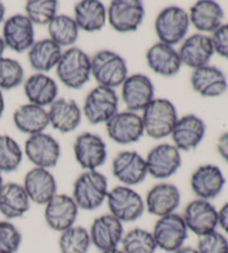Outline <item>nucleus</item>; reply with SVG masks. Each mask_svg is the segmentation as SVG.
<instances>
[{
	"mask_svg": "<svg viewBox=\"0 0 228 253\" xmlns=\"http://www.w3.org/2000/svg\"><path fill=\"white\" fill-rule=\"evenodd\" d=\"M108 180L98 171H85L76 178L73 187V199L79 210H97L107 200Z\"/></svg>",
	"mask_w": 228,
	"mask_h": 253,
	"instance_id": "nucleus-1",
	"label": "nucleus"
},
{
	"mask_svg": "<svg viewBox=\"0 0 228 253\" xmlns=\"http://www.w3.org/2000/svg\"><path fill=\"white\" fill-rule=\"evenodd\" d=\"M144 132L154 139L170 136L178 120L177 110L169 99L155 98L143 111Z\"/></svg>",
	"mask_w": 228,
	"mask_h": 253,
	"instance_id": "nucleus-2",
	"label": "nucleus"
},
{
	"mask_svg": "<svg viewBox=\"0 0 228 253\" xmlns=\"http://www.w3.org/2000/svg\"><path fill=\"white\" fill-rule=\"evenodd\" d=\"M56 74L66 87L79 89L90 80V57L80 48L70 47L63 51Z\"/></svg>",
	"mask_w": 228,
	"mask_h": 253,
	"instance_id": "nucleus-3",
	"label": "nucleus"
},
{
	"mask_svg": "<svg viewBox=\"0 0 228 253\" xmlns=\"http://www.w3.org/2000/svg\"><path fill=\"white\" fill-rule=\"evenodd\" d=\"M90 67L91 76L98 83V86L115 89L128 77L126 60L113 50L104 49L96 53L90 58Z\"/></svg>",
	"mask_w": 228,
	"mask_h": 253,
	"instance_id": "nucleus-4",
	"label": "nucleus"
},
{
	"mask_svg": "<svg viewBox=\"0 0 228 253\" xmlns=\"http://www.w3.org/2000/svg\"><path fill=\"white\" fill-rule=\"evenodd\" d=\"M106 202L109 213L121 223L137 221L146 210L142 195L126 185H117L109 190Z\"/></svg>",
	"mask_w": 228,
	"mask_h": 253,
	"instance_id": "nucleus-5",
	"label": "nucleus"
},
{
	"mask_svg": "<svg viewBox=\"0 0 228 253\" xmlns=\"http://www.w3.org/2000/svg\"><path fill=\"white\" fill-rule=\"evenodd\" d=\"M188 12L178 6L164 8L155 19V33L160 42L170 46L183 42L190 28Z\"/></svg>",
	"mask_w": 228,
	"mask_h": 253,
	"instance_id": "nucleus-6",
	"label": "nucleus"
},
{
	"mask_svg": "<svg viewBox=\"0 0 228 253\" xmlns=\"http://www.w3.org/2000/svg\"><path fill=\"white\" fill-rule=\"evenodd\" d=\"M119 98L115 89L96 86L86 96L82 113L90 124H106L118 113Z\"/></svg>",
	"mask_w": 228,
	"mask_h": 253,
	"instance_id": "nucleus-7",
	"label": "nucleus"
},
{
	"mask_svg": "<svg viewBox=\"0 0 228 253\" xmlns=\"http://www.w3.org/2000/svg\"><path fill=\"white\" fill-rule=\"evenodd\" d=\"M188 231L183 216L177 213L158 217L152 231L157 249L173 253L184 247L188 238Z\"/></svg>",
	"mask_w": 228,
	"mask_h": 253,
	"instance_id": "nucleus-8",
	"label": "nucleus"
},
{
	"mask_svg": "<svg viewBox=\"0 0 228 253\" xmlns=\"http://www.w3.org/2000/svg\"><path fill=\"white\" fill-rule=\"evenodd\" d=\"M145 18V7L139 0H114L107 9V20L118 33L136 32Z\"/></svg>",
	"mask_w": 228,
	"mask_h": 253,
	"instance_id": "nucleus-9",
	"label": "nucleus"
},
{
	"mask_svg": "<svg viewBox=\"0 0 228 253\" xmlns=\"http://www.w3.org/2000/svg\"><path fill=\"white\" fill-rule=\"evenodd\" d=\"M74 155L85 171H97L107 160V145L97 134L81 133L74 143Z\"/></svg>",
	"mask_w": 228,
	"mask_h": 253,
	"instance_id": "nucleus-10",
	"label": "nucleus"
},
{
	"mask_svg": "<svg viewBox=\"0 0 228 253\" xmlns=\"http://www.w3.org/2000/svg\"><path fill=\"white\" fill-rule=\"evenodd\" d=\"M25 154L35 168L49 169L58 164L61 147L54 136L43 132L28 137L25 143Z\"/></svg>",
	"mask_w": 228,
	"mask_h": 253,
	"instance_id": "nucleus-11",
	"label": "nucleus"
},
{
	"mask_svg": "<svg viewBox=\"0 0 228 253\" xmlns=\"http://www.w3.org/2000/svg\"><path fill=\"white\" fill-rule=\"evenodd\" d=\"M148 175L157 180L172 177L182 167V155L178 148L172 144L163 143L152 147L146 156Z\"/></svg>",
	"mask_w": 228,
	"mask_h": 253,
	"instance_id": "nucleus-12",
	"label": "nucleus"
},
{
	"mask_svg": "<svg viewBox=\"0 0 228 253\" xmlns=\"http://www.w3.org/2000/svg\"><path fill=\"white\" fill-rule=\"evenodd\" d=\"M182 216L188 231L198 238L213 232L218 226V210L210 201L200 199L190 201Z\"/></svg>",
	"mask_w": 228,
	"mask_h": 253,
	"instance_id": "nucleus-13",
	"label": "nucleus"
},
{
	"mask_svg": "<svg viewBox=\"0 0 228 253\" xmlns=\"http://www.w3.org/2000/svg\"><path fill=\"white\" fill-rule=\"evenodd\" d=\"M121 99L127 111H144L155 99V87L144 74L128 75L121 85Z\"/></svg>",
	"mask_w": 228,
	"mask_h": 253,
	"instance_id": "nucleus-14",
	"label": "nucleus"
},
{
	"mask_svg": "<svg viewBox=\"0 0 228 253\" xmlns=\"http://www.w3.org/2000/svg\"><path fill=\"white\" fill-rule=\"evenodd\" d=\"M79 213L73 196L57 193L45 206L43 216L47 225L56 232H64L76 223Z\"/></svg>",
	"mask_w": 228,
	"mask_h": 253,
	"instance_id": "nucleus-15",
	"label": "nucleus"
},
{
	"mask_svg": "<svg viewBox=\"0 0 228 253\" xmlns=\"http://www.w3.org/2000/svg\"><path fill=\"white\" fill-rule=\"evenodd\" d=\"M109 138L120 145L138 142L145 134L143 120L138 113L118 112L106 123Z\"/></svg>",
	"mask_w": 228,
	"mask_h": 253,
	"instance_id": "nucleus-16",
	"label": "nucleus"
},
{
	"mask_svg": "<svg viewBox=\"0 0 228 253\" xmlns=\"http://www.w3.org/2000/svg\"><path fill=\"white\" fill-rule=\"evenodd\" d=\"M1 38L7 48L25 53L35 43V27L26 15H12L3 23Z\"/></svg>",
	"mask_w": 228,
	"mask_h": 253,
	"instance_id": "nucleus-17",
	"label": "nucleus"
},
{
	"mask_svg": "<svg viewBox=\"0 0 228 253\" xmlns=\"http://www.w3.org/2000/svg\"><path fill=\"white\" fill-rule=\"evenodd\" d=\"M88 231L91 244L100 252L119 247L125 234L124 223L111 213L96 217Z\"/></svg>",
	"mask_w": 228,
	"mask_h": 253,
	"instance_id": "nucleus-18",
	"label": "nucleus"
},
{
	"mask_svg": "<svg viewBox=\"0 0 228 253\" xmlns=\"http://www.w3.org/2000/svg\"><path fill=\"white\" fill-rule=\"evenodd\" d=\"M226 178L217 165H200L190 176V189L197 199L212 201L222 193Z\"/></svg>",
	"mask_w": 228,
	"mask_h": 253,
	"instance_id": "nucleus-19",
	"label": "nucleus"
},
{
	"mask_svg": "<svg viewBox=\"0 0 228 253\" xmlns=\"http://www.w3.org/2000/svg\"><path fill=\"white\" fill-rule=\"evenodd\" d=\"M113 174L121 185H138L148 175L146 161L136 151H122L113 161Z\"/></svg>",
	"mask_w": 228,
	"mask_h": 253,
	"instance_id": "nucleus-20",
	"label": "nucleus"
},
{
	"mask_svg": "<svg viewBox=\"0 0 228 253\" xmlns=\"http://www.w3.org/2000/svg\"><path fill=\"white\" fill-rule=\"evenodd\" d=\"M145 209L148 213L157 217L166 216L176 213L181 206L182 195L178 187L172 183L161 182L147 192Z\"/></svg>",
	"mask_w": 228,
	"mask_h": 253,
	"instance_id": "nucleus-21",
	"label": "nucleus"
},
{
	"mask_svg": "<svg viewBox=\"0 0 228 253\" xmlns=\"http://www.w3.org/2000/svg\"><path fill=\"white\" fill-rule=\"evenodd\" d=\"M23 186L30 202L46 206L57 194V181L49 169L33 168L26 173Z\"/></svg>",
	"mask_w": 228,
	"mask_h": 253,
	"instance_id": "nucleus-22",
	"label": "nucleus"
},
{
	"mask_svg": "<svg viewBox=\"0 0 228 253\" xmlns=\"http://www.w3.org/2000/svg\"><path fill=\"white\" fill-rule=\"evenodd\" d=\"M214 54L212 38L200 33L194 34L184 39L178 50L182 65L192 69L208 65Z\"/></svg>",
	"mask_w": 228,
	"mask_h": 253,
	"instance_id": "nucleus-23",
	"label": "nucleus"
},
{
	"mask_svg": "<svg viewBox=\"0 0 228 253\" xmlns=\"http://www.w3.org/2000/svg\"><path fill=\"white\" fill-rule=\"evenodd\" d=\"M205 122L194 114L178 117L170 136L174 145L179 151L190 152L195 150L205 137Z\"/></svg>",
	"mask_w": 228,
	"mask_h": 253,
	"instance_id": "nucleus-24",
	"label": "nucleus"
},
{
	"mask_svg": "<svg viewBox=\"0 0 228 253\" xmlns=\"http://www.w3.org/2000/svg\"><path fill=\"white\" fill-rule=\"evenodd\" d=\"M49 125L56 130L68 134L79 127L81 122V110L75 99L57 98L48 111Z\"/></svg>",
	"mask_w": 228,
	"mask_h": 253,
	"instance_id": "nucleus-25",
	"label": "nucleus"
},
{
	"mask_svg": "<svg viewBox=\"0 0 228 253\" xmlns=\"http://www.w3.org/2000/svg\"><path fill=\"white\" fill-rule=\"evenodd\" d=\"M146 62L152 72L164 77L175 76L182 67L178 50L175 49L174 46L160 42L148 48Z\"/></svg>",
	"mask_w": 228,
	"mask_h": 253,
	"instance_id": "nucleus-26",
	"label": "nucleus"
},
{
	"mask_svg": "<svg viewBox=\"0 0 228 253\" xmlns=\"http://www.w3.org/2000/svg\"><path fill=\"white\" fill-rule=\"evenodd\" d=\"M190 84L196 93L209 98L222 96L228 88L225 74L219 68L210 65L194 69Z\"/></svg>",
	"mask_w": 228,
	"mask_h": 253,
	"instance_id": "nucleus-27",
	"label": "nucleus"
},
{
	"mask_svg": "<svg viewBox=\"0 0 228 253\" xmlns=\"http://www.w3.org/2000/svg\"><path fill=\"white\" fill-rule=\"evenodd\" d=\"M30 200L23 184L15 182L3 183L0 189V213L9 220L19 219L30 209Z\"/></svg>",
	"mask_w": 228,
	"mask_h": 253,
	"instance_id": "nucleus-28",
	"label": "nucleus"
},
{
	"mask_svg": "<svg viewBox=\"0 0 228 253\" xmlns=\"http://www.w3.org/2000/svg\"><path fill=\"white\" fill-rule=\"evenodd\" d=\"M24 91L30 104L45 108L58 98L59 89L54 78L46 74L37 73L26 80Z\"/></svg>",
	"mask_w": 228,
	"mask_h": 253,
	"instance_id": "nucleus-29",
	"label": "nucleus"
},
{
	"mask_svg": "<svg viewBox=\"0 0 228 253\" xmlns=\"http://www.w3.org/2000/svg\"><path fill=\"white\" fill-rule=\"evenodd\" d=\"M190 23L203 33H214L223 25L224 10L218 2L213 0H200L190 7Z\"/></svg>",
	"mask_w": 228,
	"mask_h": 253,
	"instance_id": "nucleus-30",
	"label": "nucleus"
},
{
	"mask_svg": "<svg viewBox=\"0 0 228 253\" xmlns=\"http://www.w3.org/2000/svg\"><path fill=\"white\" fill-rule=\"evenodd\" d=\"M74 19L79 30L96 33L107 23V8L98 0H82L75 5Z\"/></svg>",
	"mask_w": 228,
	"mask_h": 253,
	"instance_id": "nucleus-31",
	"label": "nucleus"
},
{
	"mask_svg": "<svg viewBox=\"0 0 228 253\" xmlns=\"http://www.w3.org/2000/svg\"><path fill=\"white\" fill-rule=\"evenodd\" d=\"M12 120L18 130L28 134L29 136L43 133V130L49 126L48 111L30 103L24 104L17 108L12 115Z\"/></svg>",
	"mask_w": 228,
	"mask_h": 253,
	"instance_id": "nucleus-32",
	"label": "nucleus"
},
{
	"mask_svg": "<svg viewBox=\"0 0 228 253\" xmlns=\"http://www.w3.org/2000/svg\"><path fill=\"white\" fill-rule=\"evenodd\" d=\"M63 49L50 38L35 42L28 50V62L32 68L38 73L45 74L58 65Z\"/></svg>",
	"mask_w": 228,
	"mask_h": 253,
	"instance_id": "nucleus-33",
	"label": "nucleus"
},
{
	"mask_svg": "<svg viewBox=\"0 0 228 253\" xmlns=\"http://www.w3.org/2000/svg\"><path fill=\"white\" fill-rule=\"evenodd\" d=\"M49 38L59 47H72L79 37V28L75 21L74 17L68 15H57L48 24Z\"/></svg>",
	"mask_w": 228,
	"mask_h": 253,
	"instance_id": "nucleus-34",
	"label": "nucleus"
},
{
	"mask_svg": "<svg viewBox=\"0 0 228 253\" xmlns=\"http://www.w3.org/2000/svg\"><path fill=\"white\" fill-rule=\"evenodd\" d=\"M90 246L89 231L81 225H73L59 235L60 253H88Z\"/></svg>",
	"mask_w": 228,
	"mask_h": 253,
	"instance_id": "nucleus-35",
	"label": "nucleus"
},
{
	"mask_svg": "<svg viewBox=\"0 0 228 253\" xmlns=\"http://www.w3.org/2000/svg\"><path fill=\"white\" fill-rule=\"evenodd\" d=\"M120 246L125 253H155L157 250L152 233L142 228L131 229L125 233Z\"/></svg>",
	"mask_w": 228,
	"mask_h": 253,
	"instance_id": "nucleus-36",
	"label": "nucleus"
},
{
	"mask_svg": "<svg viewBox=\"0 0 228 253\" xmlns=\"http://www.w3.org/2000/svg\"><path fill=\"white\" fill-rule=\"evenodd\" d=\"M24 159L23 148L9 135L0 134V172H15Z\"/></svg>",
	"mask_w": 228,
	"mask_h": 253,
	"instance_id": "nucleus-37",
	"label": "nucleus"
},
{
	"mask_svg": "<svg viewBox=\"0 0 228 253\" xmlns=\"http://www.w3.org/2000/svg\"><path fill=\"white\" fill-rule=\"evenodd\" d=\"M58 2L55 0H29L25 5L26 17L32 24L48 26V24L58 15Z\"/></svg>",
	"mask_w": 228,
	"mask_h": 253,
	"instance_id": "nucleus-38",
	"label": "nucleus"
},
{
	"mask_svg": "<svg viewBox=\"0 0 228 253\" xmlns=\"http://www.w3.org/2000/svg\"><path fill=\"white\" fill-rule=\"evenodd\" d=\"M25 71L18 60L9 57L0 58V90H10L23 84Z\"/></svg>",
	"mask_w": 228,
	"mask_h": 253,
	"instance_id": "nucleus-39",
	"label": "nucleus"
},
{
	"mask_svg": "<svg viewBox=\"0 0 228 253\" xmlns=\"http://www.w3.org/2000/svg\"><path fill=\"white\" fill-rule=\"evenodd\" d=\"M23 242L18 228L10 221H0V253H16Z\"/></svg>",
	"mask_w": 228,
	"mask_h": 253,
	"instance_id": "nucleus-40",
	"label": "nucleus"
},
{
	"mask_svg": "<svg viewBox=\"0 0 228 253\" xmlns=\"http://www.w3.org/2000/svg\"><path fill=\"white\" fill-rule=\"evenodd\" d=\"M196 250L198 253H228V239L215 230L198 238Z\"/></svg>",
	"mask_w": 228,
	"mask_h": 253,
	"instance_id": "nucleus-41",
	"label": "nucleus"
},
{
	"mask_svg": "<svg viewBox=\"0 0 228 253\" xmlns=\"http://www.w3.org/2000/svg\"><path fill=\"white\" fill-rule=\"evenodd\" d=\"M214 51L221 57L228 59V24H223L213 33Z\"/></svg>",
	"mask_w": 228,
	"mask_h": 253,
	"instance_id": "nucleus-42",
	"label": "nucleus"
},
{
	"mask_svg": "<svg viewBox=\"0 0 228 253\" xmlns=\"http://www.w3.org/2000/svg\"><path fill=\"white\" fill-rule=\"evenodd\" d=\"M217 151L224 161L228 163V132L223 133L217 141Z\"/></svg>",
	"mask_w": 228,
	"mask_h": 253,
	"instance_id": "nucleus-43",
	"label": "nucleus"
},
{
	"mask_svg": "<svg viewBox=\"0 0 228 253\" xmlns=\"http://www.w3.org/2000/svg\"><path fill=\"white\" fill-rule=\"evenodd\" d=\"M218 226L228 235V202L218 210Z\"/></svg>",
	"mask_w": 228,
	"mask_h": 253,
	"instance_id": "nucleus-44",
	"label": "nucleus"
},
{
	"mask_svg": "<svg viewBox=\"0 0 228 253\" xmlns=\"http://www.w3.org/2000/svg\"><path fill=\"white\" fill-rule=\"evenodd\" d=\"M173 253H198V251L196 250V248L184 246L182 248H179L178 250H176V251L173 252Z\"/></svg>",
	"mask_w": 228,
	"mask_h": 253,
	"instance_id": "nucleus-45",
	"label": "nucleus"
},
{
	"mask_svg": "<svg viewBox=\"0 0 228 253\" xmlns=\"http://www.w3.org/2000/svg\"><path fill=\"white\" fill-rule=\"evenodd\" d=\"M3 111H5V98H3L2 90H0V119L3 114Z\"/></svg>",
	"mask_w": 228,
	"mask_h": 253,
	"instance_id": "nucleus-46",
	"label": "nucleus"
},
{
	"mask_svg": "<svg viewBox=\"0 0 228 253\" xmlns=\"http://www.w3.org/2000/svg\"><path fill=\"white\" fill-rule=\"evenodd\" d=\"M5 15H6V7L1 1H0V24L3 23Z\"/></svg>",
	"mask_w": 228,
	"mask_h": 253,
	"instance_id": "nucleus-47",
	"label": "nucleus"
},
{
	"mask_svg": "<svg viewBox=\"0 0 228 253\" xmlns=\"http://www.w3.org/2000/svg\"><path fill=\"white\" fill-rule=\"evenodd\" d=\"M5 49H6L5 42H3V41H2L1 36H0V58L2 57V55H3V51H5Z\"/></svg>",
	"mask_w": 228,
	"mask_h": 253,
	"instance_id": "nucleus-48",
	"label": "nucleus"
},
{
	"mask_svg": "<svg viewBox=\"0 0 228 253\" xmlns=\"http://www.w3.org/2000/svg\"><path fill=\"white\" fill-rule=\"evenodd\" d=\"M100 253H125V252L122 251L121 249L116 248V249H112V250H107V251H104V252H100Z\"/></svg>",
	"mask_w": 228,
	"mask_h": 253,
	"instance_id": "nucleus-49",
	"label": "nucleus"
},
{
	"mask_svg": "<svg viewBox=\"0 0 228 253\" xmlns=\"http://www.w3.org/2000/svg\"><path fill=\"white\" fill-rule=\"evenodd\" d=\"M3 185V178H2V173L0 172V189H1V186Z\"/></svg>",
	"mask_w": 228,
	"mask_h": 253,
	"instance_id": "nucleus-50",
	"label": "nucleus"
}]
</instances>
